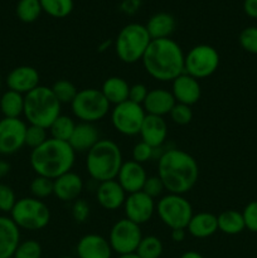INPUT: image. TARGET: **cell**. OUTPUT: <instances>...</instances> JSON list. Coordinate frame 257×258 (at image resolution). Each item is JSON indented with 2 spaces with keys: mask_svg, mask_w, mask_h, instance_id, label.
I'll list each match as a JSON object with an SVG mask.
<instances>
[{
  "mask_svg": "<svg viewBox=\"0 0 257 258\" xmlns=\"http://www.w3.org/2000/svg\"><path fill=\"white\" fill-rule=\"evenodd\" d=\"M158 176L163 181L165 190L184 196L190 191L198 181V163L186 151L169 149L159 158Z\"/></svg>",
  "mask_w": 257,
  "mask_h": 258,
  "instance_id": "cell-1",
  "label": "cell"
},
{
  "mask_svg": "<svg viewBox=\"0 0 257 258\" xmlns=\"http://www.w3.org/2000/svg\"><path fill=\"white\" fill-rule=\"evenodd\" d=\"M184 54L171 38L151 39L141 63L145 72L159 82H173L184 73Z\"/></svg>",
  "mask_w": 257,
  "mask_h": 258,
  "instance_id": "cell-2",
  "label": "cell"
},
{
  "mask_svg": "<svg viewBox=\"0 0 257 258\" xmlns=\"http://www.w3.org/2000/svg\"><path fill=\"white\" fill-rule=\"evenodd\" d=\"M76 153L66 141L49 138L43 145L33 149L30 153V166L37 175L52 180L72 170Z\"/></svg>",
  "mask_w": 257,
  "mask_h": 258,
  "instance_id": "cell-3",
  "label": "cell"
},
{
  "mask_svg": "<svg viewBox=\"0 0 257 258\" xmlns=\"http://www.w3.org/2000/svg\"><path fill=\"white\" fill-rule=\"evenodd\" d=\"M122 164L120 146L108 139H101L86 155V170L97 183L117 178Z\"/></svg>",
  "mask_w": 257,
  "mask_h": 258,
  "instance_id": "cell-4",
  "label": "cell"
},
{
  "mask_svg": "<svg viewBox=\"0 0 257 258\" xmlns=\"http://www.w3.org/2000/svg\"><path fill=\"white\" fill-rule=\"evenodd\" d=\"M60 106L62 105L55 98L52 88L39 85L35 90L24 96L23 116L29 125L48 128L60 115Z\"/></svg>",
  "mask_w": 257,
  "mask_h": 258,
  "instance_id": "cell-5",
  "label": "cell"
},
{
  "mask_svg": "<svg viewBox=\"0 0 257 258\" xmlns=\"http://www.w3.org/2000/svg\"><path fill=\"white\" fill-rule=\"evenodd\" d=\"M151 38L145 25L131 23L118 32L115 40V52L121 62L134 64L143 59Z\"/></svg>",
  "mask_w": 257,
  "mask_h": 258,
  "instance_id": "cell-6",
  "label": "cell"
},
{
  "mask_svg": "<svg viewBox=\"0 0 257 258\" xmlns=\"http://www.w3.org/2000/svg\"><path fill=\"white\" fill-rule=\"evenodd\" d=\"M10 218L19 229L40 231L50 222V211L47 204L34 197L18 199L14 208L10 212Z\"/></svg>",
  "mask_w": 257,
  "mask_h": 258,
  "instance_id": "cell-7",
  "label": "cell"
},
{
  "mask_svg": "<svg viewBox=\"0 0 257 258\" xmlns=\"http://www.w3.org/2000/svg\"><path fill=\"white\" fill-rule=\"evenodd\" d=\"M110 102L97 88H83L78 91L71 103L75 117L78 118L80 122L88 123H96L105 118L110 112Z\"/></svg>",
  "mask_w": 257,
  "mask_h": 258,
  "instance_id": "cell-8",
  "label": "cell"
},
{
  "mask_svg": "<svg viewBox=\"0 0 257 258\" xmlns=\"http://www.w3.org/2000/svg\"><path fill=\"white\" fill-rule=\"evenodd\" d=\"M155 212L160 221L171 231L186 229L194 214L193 207L188 199L180 194L173 193H168L159 199Z\"/></svg>",
  "mask_w": 257,
  "mask_h": 258,
  "instance_id": "cell-9",
  "label": "cell"
},
{
  "mask_svg": "<svg viewBox=\"0 0 257 258\" xmlns=\"http://www.w3.org/2000/svg\"><path fill=\"white\" fill-rule=\"evenodd\" d=\"M218 50L209 44L194 45L184 57V73L191 76L196 80L208 78L218 70Z\"/></svg>",
  "mask_w": 257,
  "mask_h": 258,
  "instance_id": "cell-10",
  "label": "cell"
},
{
  "mask_svg": "<svg viewBox=\"0 0 257 258\" xmlns=\"http://www.w3.org/2000/svg\"><path fill=\"white\" fill-rule=\"evenodd\" d=\"M146 112L144 107L131 101L113 106L111 110V123L118 134L123 136H135L140 134Z\"/></svg>",
  "mask_w": 257,
  "mask_h": 258,
  "instance_id": "cell-11",
  "label": "cell"
},
{
  "mask_svg": "<svg viewBox=\"0 0 257 258\" xmlns=\"http://www.w3.org/2000/svg\"><path fill=\"white\" fill-rule=\"evenodd\" d=\"M143 233L139 224L122 218L116 222L108 234V242L115 253L121 254L135 253L143 239Z\"/></svg>",
  "mask_w": 257,
  "mask_h": 258,
  "instance_id": "cell-12",
  "label": "cell"
},
{
  "mask_svg": "<svg viewBox=\"0 0 257 258\" xmlns=\"http://www.w3.org/2000/svg\"><path fill=\"white\" fill-rule=\"evenodd\" d=\"M27 126L22 118L0 120V155H13L25 146Z\"/></svg>",
  "mask_w": 257,
  "mask_h": 258,
  "instance_id": "cell-13",
  "label": "cell"
},
{
  "mask_svg": "<svg viewBox=\"0 0 257 258\" xmlns=\"http://www.w3.org/2000/svg\"><path fill=\"white\" fill-rule=\"evenodd\" d=\"M122 208L125 212V218L141 226L144 223H148L154 216L156 211V204L151 197L141 190L127 194Z\"/></svg>",
  "mask_w": 257,
  "mask_h": 258,
  "instance_id": "cell-14",
  "label": "cell"
},
{
  "mask_svg": "<svg viewBox=\"0 0 257 258\" xmlns=\"http://www.w3.org/2000/svg\"><path fill=\"white\" fill-rule=\"evenodd\" d=\"M39 72L34 67L19 66L10 71L5 82H7L8 90L15 91V92L25 96L39 86Z\"/></svg>",
  "mask_w": 257,
  "mask_h": 258,
  "instance_id": "cell-15",
  "label": "cell"
},
{
  "mask_svg": "<svg viewBox=\"0 0 257 258\" xmlns=\"http://www.w3.org/2000/svg\"><path fill=\"white\" fill-rule=\"evenodd\" d=\"M112 253L108 239L101 234H85L76 246L77 258H111Z\"/></svg>",
  "mask_w": 257,
  "mask_h": 258,
  "instance_id": "cell-16",
  "label": "cell"
},
{
  "mask_svg": "<svg viewBox=\"0 0 257 258\" xmlns=\"http://www.w3.org/2000/svg\"><path fill=\"white\" fill-rule=\"evenodd\" d=\"M171 93L176 103H183L191 107L201 100V83L191 76L183 73L171 82Z\"/></svg>",
  "mask_w": 257,
  "mask_h": 258,
  "instance_id": "cell-17",
  "label": "cell"
},
{
  "mask_svg": "<svg viewBox=\"0 0 257 258\" xmlns=\"http://www.w3.org/2000/svg\"><path fill=\"white\" fill-rule=\"evenodd\" d=\"M146 179H148V174H146L143 164H139L134 160H128L123 161L116 180L122 186L126 194H131L143 190Z\"/></svg>",
  "mask_w": 257,
  "mask_h": 258,
  "instance_id": "cell-18",
  "label": "cell"
},
{
  "mask_svg": "<svg viewBox=\"0 0 257 258\" xmlns=\"http://www.w3.org/2000/svg\"><path fill=\"white\" fill-rule=\"evenodd\" d=\"M126 197L127 194L116 179L98 183L96 189V199L106 211H117L118 208L123 207Z\"/></svg>",
  "mask_w": 257,
  "mask_h": 258,
  "instance_id": "cell-19",
  "label": "cell"
},
{
  "mask_svg": "<svg viewBox=\"0 0 257 258\" xmlns=\"http://www.w3.org/2000/svg\"><path fill=\"white\" fill-rule=\"evenodd\" d=\"M83 190V180L75 171H68L53 180V196L62 202H75Z\"/></svg>",
  "mask_w": 257,
  "mask_h": 258,
  "instance_id": "cell-20",
  "label": "cell"
},
{
  "mask_svg": "<svg viewBox=\"0 0 257 258\" xmlns=\"http://www.w3.org/2000/svg\"><path fill=\"white\" fill-rule=\"evenodd\" d=\"M139 135L141 136V141L150 145L151 148H161L168 138L166 121L161 116L146 115Z\"/></svg>",
  "mask_w": 257,
  "mask_h": 258,
  "instance_id": "cell-21",
  "label": "cell"
},
{
  "mask_svg": "<svg viewBox=\"0 0 257 258\" xmlns=\"http://www.w3.org/2000/svg\"><path fill=\"white\" fill-rule=\"evenodd\" d=\"M175 103V98H174L171 91L165 90V88H153V90H149L143 107L146 115L164 117L165 115L170 113Z\"/></svg>",
  "mask_w": 257,
  "mask_h": 258,
  "instance_id": "cell-22",
  "label": "cell"
},
{
  "mask_svg": "<svg viewBox=\"0 0 257 258\" xmlns=\"http://www.w3.org/2000/svg\"><path fill=\"white\" fill-rule=\"evenodd\" d=\"M100 140V131L95 123L80 122L76 125L68 144L72 146L75 153L87 154Z\"/></svg>",
  "mask_w": 257,
  "mask_h": 258,
  "instance_id": "cell-23",
  "label": "cell"
},
{
  "mask_svg": "<svg viewBox=\"0 0 257 258\" xmlns=\"http://www.w3.org/2000/svg\"><path fill=\"white\" fill-rule=\"evenodd\" d=\"M19 243V227L10 217L0 216V258H13Z\"/></svg>",
  "mask_w": 257,
  "mask_h": 258,
  "instance_id": "cell-24",
  "label": "cell"
},
{
  "mask_svg": "<svg viewBox=\"0 0 257 258\" xmlns=\"http://www.w3.org/2000/svg\"><path fill=\"white\" fill-rule=\"evenodd\" d=\"M186 231L189 232L194 238H208L218 232V222L217 216L209 213V212H201V213L193 214L190 222H189Z\"/></svg>",
  "mask_w": 257,
  "mask_h": 258,
  "instance_id": "cell-25",
  "label": "cell"
},
{
  "mask_svg": "<svg viewBox=\"0 0 257 258\" xmlns=\"http://www.w3.org/2000/svg\"><path fill=\"white\" fill-rule=\"evenodd\" d=\"M175 19L169 13H156L148 23L145 24L146 30L151 39H164V38H170L171 34L175 30Z\"/></svg>",
  "mask_w": 257,
  "mask_h": 258,
  "instance_id": "cell-26",
  "label": "cell"
},
{
  "mask_svg": "<svg viewBox=\"0 0 257 258\" xmlns=\"http://www.w3.org/2000/svg\"><path fill=\"white\" fill-rule=\"evenodd\" d=\"M128 91H130V85L127 83V81L123 80L122 77H117V76L106 78L101 87L102 95L110 102V105L113 106L127 101Z\"/></svg>",
  "mask_w": 257,
  "mask_h": 258,
  "instance_id": "cell-27",
  "label": "cell"
},
{
  "mask_svg": "<svg viewBox=\"0 0 257 258\" xmlns=\"http://www.w3.org/2000/svg\"><path fill=\"white\" fill-rule=\"evenodd\" d=\"M0 112L7 118H20L24 113V95L7 90L0 95Z\"/></svg>",
  "mask_w": 257,
  "mask_h": 258,
  "instance_id": "cell-28",
  "label": "cell"
},
{
  "mask_svg": "<svg viewBox=\"0 0 257 258\" xmlns=\"http://www.w3.org/2000/svg\"><path fill=\"white\" fill-rule=\"evenodd\" d=\"M217 222H218V231L228 236H236L246 228L242 213L234 209H227L219 213L217 216Z\"/></svg>",
  "mask_w": 257,
  "mask_h": 258,
  "instance_id": "cell-29",
  "label": "cell"
},
{
  "mask_svg": "<svg viewBox=\"0 0 257 258\" xmlns=\"http://www.w3.org/2000/svg\"><path fill=\"white\" fill-rule=\"evenodd\" d=\"M76 125H77V123L73 121L72 117L60 113V115L53 121L52 125L48 127V130H49L50 138L52 139L68 143L71 136H72L73 131H75Z\"/></svg>",
  "mask_w": 257,
  "mask_h": 258,
  "instance_id": "cell-30",
  "label": "cell"
},
{
  "mask_svg": "<svg viewBox=\"0 0 257 258\" xmlns=\"http://www.w3.org/2000/svg\"><path fill=\"white\" fill-rule=\"evenodd\" d=\"M17 17L23 23H34L42 14L39 0H19L17 4Z\"/></svg>",
  "mask_w": 257,
  "mask_h": 258,
  "instance_id": "cell-31",
  "label": "cell"
},
{
  "mask_svg": "<svg viewBox=\"0 0 257 258\" xmlns=\"http://www.w3.org/2000/svg\"><path fill=\"white\" fill-rule=\"evenodd\" d=\"M164 252L163 242L156 236H145L135 253L140 258H160Z\"/></svg>",
  "mask_w": 257,
  "mask_h": 258,
  "instance_id": "cell-32",
  "label": "cell"
},
{
  "mask_svg": "<svg viewBox=\"0 0 257 258\" xmlns=\"http://www.w3.org/2000/svg\"><path fill=\"white\" fill-rule=\"evenodd\" d=\"M43 12L49 17L63 19L73 10V0H39Z\"/></svg>",
  "mask_w": 257,
  "mask_h": 258,
  "instance_id": "cell-33",
  "label": "cell"
},
{
  "mask_svg": "<svg viewBox=\"0 0 257 258\" xmlns=\"http://www.w3.org/2000/svg\"><path fill=\"white\" fill-rule=\"evenodd\" d=\"M50 88H52L55 98L60 102V105H65V103L71 105L78 93L77 87L68 80H58L57 82L53 83Z\"/></svg>",
  "mask_w": 257,
  "mask_h": 258,
  "instance_id": "cell-34",
  "label": "cell"
},
{
  "mask_svg": "<svg viewBox=\"0 0 257 258\" xmlns=\"http://www.w3.org/2000/svg\"><path fill=\"white\" fill-rule=\"evenodd\" d=\"M30 193L37 199H45L53 196V180L45 176L37 175L29 185Z\"/></svg>",
  "mask_w": 257,
  "mask_h": 258,
  "instance_id": "cell-35",
  "label": "cell"
},
{
  "mask_svg": "<svg viewBox=\"0 0 257 258\" xmlns=\"http://www.w3.org/2000/svg\"><path fill=\"white\" fill-rule=\"evenodd\" d=\"M48 128L42 127L37 125H28L25 131V146L33 149H37L38 146L43 145L48 140Z\"/></svg>",
  "mask_w": 257,
  "mask_h": 258,
  "instance_id": "cell-36",
  "label": "cell"
},
{
  "mask_svg": "<svg viewBox=\"0 0 257 258\" xmlns=\"http://www.w3.org/2000/svg\"><path fill=\"white\" fill-rule=\"evenodd\" d=\"M42 246L35 239H27L20 241L19 246L15 249L13 258H42Z\"/></svg>",
  "mask_w": 257,
  "mask_h": 258,
  "instance_id": "cell-37",
  "label": "cell"
},
{
  "mask_svg": "<svg viewBox=\"0 0 257 258\" xmlns=\"http://www.w3.org/2000/svg\"><path fill=\"white\" fill-rule=\"evenodd\" d=\"M238 42L246 52L257 54V27H247L239 33Z\"/></svg>",
  "mask_w": 257,
  "mask_h": 258,
  "instance_id": "cell-38",
  "label": "cell"
},
{
  "mask_svg": "<svg viewBox=\"0 0 257 258\" xmlns=\"http://www.w3.org/2000/svg\"><path fill=\"white\" fill-rule=\"evenodd\" d=\"M171 121L176 125H188L191 120H193V111H191L190 106L183 105V103H175L173 110L169 113Z\"/></svg>",
  "mask_w": 257,
  "mask_h": 258,
  "instance_id": "cell-39",
  "label": "cell"
},
{
  "mask_svg": "<svg viewBox=\"0 0 257 258\" xmlns=\"http://www.w3.org/2000/svg\"><path fill=\"white\" fill-rule=\"evenodd\" d=\"M17 201L18 199L12 186L8 185V184L0 183V212L10 214Z\"/></svg>",
  "mask_w": 257,
  "mask_h": 258,
  "instance_id": "cell-40",
  "label": "cell"
},
{
  "mask_svg": "<svg viewBox=\"0 0 257 258\" xmlns=\"http://www.w3.org/2000/svg\"><path fill=\"white\" fill-rule=\"evenodd\" d=\"M156 149L151 148L150 145H148L144 141L136 144L133 149V160L136 161L139 164H145L149 160L154 158V153H155Z\"/></svg>",
  "mask_w": 257,
  "mask_h": 258,
  "instance_id": "cell-41",
  "label": "cell"
},
{
  "mask_svg": "<svg viewBox=\"0 0 257 258\" xmlns=\"http://www.w3.org/2000/svg\"><path fill=\"white\" fill-rule=\"evenodd\" d=\"M91 214V207L85 199L78 198L72 204V217L77 223H85Z\"/></svg>",
  "mask_w": 257,
  "mask_h": 258,
  "instance_id": "cell-42",
  "label": "cell"
},
{
  "mask_svg": "<svg viewBox=\"0 0 257 258\" xmlns=\"http://www.w3.org/2000/svg\"><path fill=\"white\" fill-rule=\"evenodd\" d=\"M164 190H165V186H164L163 181H161V179L158 175L148 176L143 188L144 193L148 194L153 199H155L160 197L164 193Z\"/></svg>",
  "mask_w": 257,
  "mask_h": 258,
  "instance_id": "cell-43",
  "label": "cell"
},
{
  "mask_svg": "<svg viewBox=\"0 0 257 258\" xmlns=\"http://www.w3.org/2000/svg\"><path fill=\"white\" fill-rule=\"evenodd\" d=\"M242 216H243L246 228L253 233H257V201L247 204L242 212Z\"/></svg>",
  "mask_w": 257,
  "mask_h": 258,
  "instance_id": "cell-44",
  "label": "cell"
},
{
  "mask_svg": "<svg viewBox=\"0 0 257 258\" xmlns=\"http://www.w3.org/2000/svg\"><path fill=\"white\" fill-rule=\"evenodd\" d=\"M148 93H149V90L145 85H143V83H135V85L130 86V91H128V101L143 106Z\"/></svg>",
  "mask_w": 257,
  "mask_h": 258,
  "instance_id": "cell-45",
  "label": "cell"
},
{
  "mask_svg": "<svg viewBox=\"0 0 257 258\" xmlns=\"http://www.w3.org/2000/svg\"><path fill=\"white\" fill-rule=\"evenodd\" d=\"M243 10L249 18L257 19V0H244Z\"/></svg>",
  "mask_w": 257,
  "mask_h": 258,
  "instance_id": "cell-46",
  "label": "cell"
},
{
  "mask_svg": "<svg viewBox=\"0 0 257 258\" xmlns=\"http://www.w3.org/2000/svg\"><path fill=\"white\" fill-rule=\"evenodd\" d=\"M186 229H173L171 231V239L174 242H183L186 236Z\"/></svg>",
  "mask_w": 257,
  "mask_h": 258,
  "instance_id": "cell-47",
  "label": "cell"
},
{
  "mask_svg": "<svg viewBox=\"0 0 257 258\" xmlns=\"http://www.w3.org/2000/svg\"><path fill=\"white\" fill-rule=\"evenodd\" d=\"M9 171H10V164L8 163V161L2 160V159H0V180L4 179L5 176L9 174Z\"/></svg>",
  "mask_w": 257,
  "mask_h": 258,
  "instance_id": "cell-48",
  "label": "cell"
},
{
  "mask_svg": "<svg viewBox=\"0 0 257 258\" xmlns=\"http://www.w3.org/2000/svg\"><path fill=\"white\" fill-rule=\"evenodd\" d=\"M179 258H204V257L197 251H186L184 252V253Z\"/></svg>",
  "mask_w": 257,
  "mask_h": 258,
  "instance_id": "cell-49",
  "label": "cell"
},
{
  "mask_svg": "<svg viewBox=\"0 0 257 258\" xmlns=\"http://www.w3.org/2000/svg\"><path fill=\"white\" fill-rule=\"evenodd\" d=\"M117 258H140L136 253H128V254H121Z\"/></svg>",
  "mask_w": 257,
  "mask_h": 258,
  "instance_id": "cell-50",
  "label": "cell"
},
{
  "mask_svg": "<svg viewBox=\"0 0 257 258\" xmlns=\"http://www.w3.org/2000/svg\"><path fill=\"white\" fill-rule=\"evenodd\" d=\"M60 258H75V257H71V256H63V257H60Z\"/></svg>",
  "mask_w": 257,
  "mask_h": 258,
  "instance_id": "cell-51",
  "label": "cell"
},
{
  "mask_svg": "<svg viewBox=\"0 0 257 258\" xmlns=\"http://www.w3.org/2000/svg\"><path fill=\"white\" fill-rule=\"evenodd\" d=\"M0 91H2V77H0Z\"/></svg>",
  "mask_w": 257,
  "mask_h": 258,
  "instance_id": "cell-52",
  "label": "cell"
}]
</instances>
